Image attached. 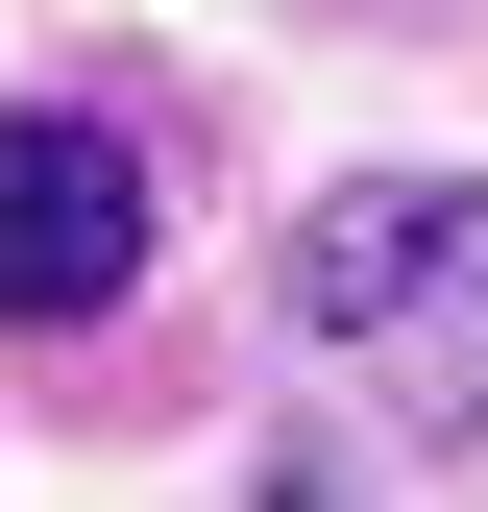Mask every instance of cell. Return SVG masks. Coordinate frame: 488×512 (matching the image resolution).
<instances>
[{
  "label": "cell",
  "mask_w": 488,
  "mask_h": 512,
  "mask_svg": "<svg viewBox=\"0 0 488 512\" xmlns=\"http://www.w3.org/2000/svg\"><path fill=\"white\" fill-rule=\"evenodd\" d=\"M293 342L342 391H391L415 439H488V196L464 171H366L293 220Z\"/></svg>",
  "instance_id": "obj_1"
},
{
  "label": "cell",
  "mask_w": 488,
  "mask_h": 512,
  "mask_svg": "<svg viewBox=\"0 0 488 512\" xmlns=\"http://www.w3.org/2000/svg\"><path fill=\"white\" fill-rule=\"evenodd\" d=\"M122 269H147V147L98 98H25L0 122V317L74 342V317H122Z\"/></svg>",
  "instance_id": "obj_2"
}]
</instances>
